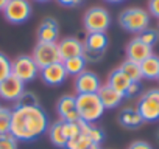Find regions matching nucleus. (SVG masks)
Here are the masks:
<instances>
[{"label": "nucleus", "mask_w": 159, "mask_h": 149, "mask_svg": "<svg viewBox=\"0 0 159 149\" xmlns=\"http://www.w3.org/2000/svg\"><path fill=\"white\" fill-rule=\"evenodd\" d=\"M48 130V117L41 104L16 103L11 117L10 134L17 141L38 140Z\"/></svg>", "instance_id": "nucleus-1"}, {"label": "nucleus", "mask_w": 159, "mask_h": 149, "mask_svg": "<svg viewBox=\"0 0 159 149\" xmlns=\"http://www.w3.org/2000/svg\"><path fill=\"white\" fill-rule=\"evenodd\" d=\"M75 101L80 121L94 124L105 113V107L97 93H80L75 96Z\"/></svg>", "instance_id": "nucleus-2"}, {"label": "nucleus", "mask_w": 159, "mask_h": 149, "mask_svg": "<svg viewBox=\"0 0 159 149\" xmlns=\"http://www.w3.org/2000/svg\"><path fill=\"white\" fill-rule=\"evenodd\" d=\"M120 27L128 33H142L150 25V13L142 8H126L119 16Z\"/></svg>", "instance_id": "nucleus-3"}, {"label": "nucleus", "mask_w": 159, "mask_h": 149, "mask_svg": "<svg viewBox=\"0 0 159 149\" xmlns=\"http://www.w3.org/2000/svg\"><path fill=\"white\" fill-rule=\"evenodd\" d=\"M83 25L88 33H105L111 25L109 11L103 6H92L83 17Z\"/></svg>", "instance_id": "nucleus-4"}, {"label": "nucleus", "mask_w": 159, "mask_h": 149, "mask_svg": "<svg viewBox=\"0 0 159 149\" xmlns=\"http://www.w3.org/2000/svg\"><path fill=\"white\" fill-rule=\"evenodd\" d=\"M137 112L143 121L153 123L159 120V89L147 90L137 101Z\"/></svg>", "instance_id": "nucleus-5"}, {"label": "nucleus", "mask_w": 159, "mask_h": 149, "mask_svg": "<svg viewBox=\"0 0 159 149\" xmlns=\"http://www.w3.org/2000/svg\"><path fill=\"white\" fill-rule=\"evenodd\" d=\"M11 73L22 83H30L39 74V67L36 65L33 56L20 54L14 61H11Z\"/></svg>", "instance_id": "nucleus-6"}, {"label": "nucleus", "mask_w": 159, "mask_h": 149, "mask_svg": "<svg viewBox=\"0 0 159 149\" xmlns=\"http://www.w3.org/2000/svg\"><path fill=\"white\" fill-rule=\"evenodd\" d=\"M84 44V57L88 62L98 61L108 48V36L106 33H88Z\"/></svg>", "instance_id": "nucleus-7"}, {"label": "nucleus", "mask_w": 159, "mask_h": 149, "mask_svg": "<svg viewBox=\"0 0 159 149\" xmlns=\"http://www.w3.org/2000/svg\"><path fill=\"white\" fill-rule=\"evenodd\" d=\"M5 19L13 25H20L27 22L31 16V3L28 0H10L3 8Z\"/></svg>", "instance_id": "nucleus-8"}, {"label": "nucleus", "mask_w": 159, "mask_h": 149, "mask_svg": "<svg viewBox=\"0 0 159 149\" xmlns=\"http://www.w3.org/2000/svg\"><path fill=\"white\" fill-rule=\"evenodd\" d=\"M33 59L36 62V65L41 68L48 67L52 64L61 62L59 57V50H58V44H47V42H38L34 50H33Z\"/></svg>", "instance_id": "nucleus-9"}, {"label": "nucleus", "mask_w": 159, "mask_h": 149, "mask_svg": "<svg viewBox=\"0 0 159 149\" xmlns=\"http://www.w3.org/2000/svg\"><path fill=\"white\" fill-rule=\"evenodd\" d=\"M25 92V83H22L19 78H16L11 73L7 79L0 83V98L5 101H14L17 103L19 98Z\"/></svg>", "instance_id": "nucleus-10"}, {"label": "nucleus", "mask_w": 159, "mask_h": 149, "mask_svg": "<svg viewBox=\"0 0 159 149\" xmlns=\"http://www.w3.org/2000/svg\"><path fill=\"white\" fill-rule=\"evenodd\" d=\"M39 76L47 86L58 87V86H61L66 81V78L69 76V74H67V71H66V68L62 65V61H61V62H56V64H52L48 67L41 68L39 70Z\"/></svg>", "instance_id": "nucleus-11"}, {"label": "nucleus", "mask_w": 159, "mask_h": 149, "mask_svg": "<svg viewBox=\"0 0 159 149\" xmlns=\"http://www.w3.org/2000/svg\"><path fill=\"white\" fill-rule=\"evenodd\" d=\"M102 87L100 78L94 71L84 70L83 73H80L78 76H75V89L80 93H97Z\"/></svg>", "instance_id": "nucleus-12"}, {"label": "nucleus", "mask_w": 159, "mask_h": 149, "mask_svg": "<svg viewBox=\"0 0 159 149\" xmlns=\"http://www.w3.org/2000/svg\"><path fill=\"white\" fill-rule=\"evenodd\" d=\"M59 57L61 61L75 57V56H84V44L76 37H64L58 42Z\"/></svg>", "instance_id": "nucleus-13"}, {"label": "nucleus", "mask_w": 159, "mask_h": 149, "mask_svg": "<svg viewBox=\"0 0 159 149\" xmlns=\"http://www.w3.org/2000/svg\"><path fill=\"white\" fill-rule=\"evenodd\" d=\"M59 37V23L55 17H45L38 28V42L58 44Z\"/></svg>", "instance_id": "nucleus-14"}, {"label": "nucleus", "mask_w": 159, "mask_h": 149, "mask_svg": "<svg viewBox=\"0 0 159 149\" xmlns=\"http://www.w3.org/2000/svg\"><path fill=\"white\" fill-rule=\"evenodd\" d=\"M125 51H126V59L134 61V62H139V64H140L142 61H145L148 56L153 54V48L148 47L147 44H143L139 37L131 39V40L128 42Z\"/></svg>", "instance_id": "nucleus-15"}, {"label": "nucleus", "mask_w": 159, "mask_h": 149, "mask_svg": "<svg viewBox=\"0 0 159 149\" xmlns=\"http://www.w3.org/2000/svg\"><path fill=\"white\" fill-rule=\"evenodd\" d=\"M56 112L61 118V121H78V112H76V101L72 95H64L58 100Z\"/></svg>", "instance_id": "nucleus-16"}, {"label": "nucleus", "mask_w": 159, "mask_h": 149, "mask_svg": "<svg viewBox=\"0 0 159 149\" xmlns=\"http://www.w3.org/2000/svg\"><path fill=\"white\" fill-rule=\"evenodd\" d=\"M97 95H98V98H100V101H102L105 110H106V109H116V107H119V106L123 103V100H125V96H123L120 92L114 90V89L109 87L108 84L102 86L100 90L97 92Z\"/></svg>", "instance_id": "nucleus-17"}, {"label": "nucleus", "mask_w": 159, "mask_h": 149, "mask_svg": "<svg viewBox=\"0 0 159 149\" xmlns=\"http://www.w3.org/2000/svg\"><path fill=\"white\" fill-rule=\"evenodd\" d=\"M119 123H120L122 127L134 130V129H139L145 121L142 120V117H140V113L137 112L136 107H125L119 113Z\"/></svg>", "instance_id": "nucleus-18"}, {"label": "nucleus", "mask_w": 159, "mask_h": 149, "mask_svg": "<svg viewBox=\"0 0 159 149\" xmlns=\"http://www.w3.org/2000/svg\"><path fill=\"white\" fill-rule=\"evenodd\" d=\"M131 79L126 76V74L120 70V68H116V70H112L111 73H109V76H108V86L109 87H112L114 90H117V92H120L123 96H125V92L128 90V87L131 86Z\"/></svg>", "instance_id": "nucleus-19"}, {"label": "nucleus", "mask_w": 159, "mask_h": 149, "mask_svg": "<svg viewBox=\"0 0 159 149\" xmlns=\"http://www.w3.org/2000/svg\"><path fill=\"white\" fill-rule=\"evenodd\" d=\"M142 78L145 79H157L159 78V56H148L145 61L140 62Z\"/></svg>", "instance_id": "nucleus-20"}, {"label": "nucleus", "mask_w": 159, "mask_h": 149, "mask_svg": "<svg viewBox=\"0 0 159 149\" xmlns=\"http://www.w3.org/2000/svg\"><path fill=\"white\" fill-rule=\"evenodd\" d=\"M86 64H88V61L84 56H75V57L62 61V65H64L67 74H72V76H78L80 73H83L86 70Z\"/></svg>", "instance_id": "nucleus-21"}, {"label": "nucleus", "mask_w": 159, "mask_h": 149, "mask_svg": "<svg viewBox=\"0 0 159 149\" xmlns=\"http://www.w3.org/2000/svg\"><path fill=\"white\" fill-rule=\"evenodd\" d=\"M48 138H50V141H52L53 146L61 147V149L66 147L67 138H66V135L62 132V121H56V123H53L50 126V129H48Z\"/></svg>", "instance_id": "nucleus-22"}, {"label": "nucleus", "mask_w": 159, "mask_h": 149, "mask_svg": "<svg viewBox=\"0 0 159 149\" xmlns=\"http://www.w3.org/2000/svg\"><path fill=\"white\" fill-rule=\"evenodd\" d=\"M80 124H81V134H84L92 143L100 144V143L103 141L105 132H103L98 126H95V124H92V123H84V121H80Z\"/></svg>", "instance_id": "nucleus-23"}, {"label": "nucleus", "mask_w": 159, "mask_h": 149, "mask_svg": "<svg viewBox=\"0 0 159 149\" xmlns=\"http://www.w3.org/2000/svg\"><path fill=\"white\" fill-rule=\"evenodd\" d=\"M119 68L126 74V76H128L133 83H140V79H142V71H140V64H139V62H134V61L126 59V61L122 62V65H120Z\"/></svg>", "instance_id": "nucleus-24"}, {"label": "nucleus", "mask_w": 159, "mask_h": 149, "mask_svg": "<svg viewBox=\"0 0 159 149\" xmlns=\"http://www.w3.org/2000/svg\"><path fill=\"white\" fill-rule=\"evenodd\" d=\"M11 117H13V109H10V107H0V135L10 134Z\"/></svg>", "instance_id": "nucleus-25"}, {"label": "nucleus", "mask_w": 159, "mask_h": 149, "mask_svg": "<svg viewBox=\"0 0 159 149\" xmlns=\"http://www.w3.org/2000/svg\"><path fill=\"white\" fill-rule=\"evenodd\" d=\"M91 144H92V141H91L84 134H80V135H76V137L67 140V144H66L64 149H86V147L91 146Z\"/></svg>", "instance_id": "nucleus-26"}, {"label": "nucleus", "mask_w": 159, "mask_h": 149, "mask_svg": "<svg viewBox=\"0 0 159 149\" xmlns=\"http://www.w3.org/2000/svg\"><path fill=\"white\" fill-rule=\"evenodd\" d=\"M137 37H139L143 44H147L148 47L153 48V45L157 44V40H159V30H154V28H150V27H148L147 30H143L142 33H139Z\"/></svg>", "instance_id": "nucleus-27"}, {"label": "nucleus", "mask_w": 159, "mask_h": 149, "mask_svg": "<svg viewBox=\"0 0 159 149\" xmlns=\"http://www.w3.org/2000/svg\"><path fill=\"white\" fill-rule=\"evenodd\" d=\"M62 132H64L67 140L80 135L81 134V124H80V120L78 121H62Z\"/></svg>", "instance_id": "nucleus-28"}, {"label": "nucleus", "mask_w": 159, "mask_h": 149, "mask_svg": "<svg viewBox=\"0 0 159 149\" xmlns=\"http://www.w3.org/2000/svg\"><path fill=\"white\" fill-rule=\"evenodd\" d=\"M10 74H11V59L7 54L0 53V83L7 79Z\"/></svg>", "instance_id": "nucleus-29"}, {"label": "nucleus", "mask_w": 159, "mask_h": 149, "mask_svg": "<svg viewBox=\"0 0 159 149\" xmlns=\"http://www.w3.org/2000/svg\"><path fill=\"white\" fill-rule=\"evenodd\" d=\"M0 149H17V140L11 134L0 135Z\"/></svg>", "instance_id": "nucleus-30"}, {"label": "nucleus", "mask_w": 159, "mask_h": 149, "mask_svg": "<svg viewBox=\"0 0 159 149\" xmlns=\"http://www.w3.org/2000/svg\"><path fill=\"white\" fill-rule=\"evenodd\" d=\"M148 13L159 19V0H148Z\"/></svg>", "instance_id": "nucleus-31"}, {"label": "nucleus", "mask_w": 159, "mask_h": 149, "mask_svg": "<svg viewBox=\"0 0 159 149\" xmlns=\"http://www.w3.org/2000/svg\"><path fill=\"white\" fill-rule=\"evenodd\" d=\"M139 92H140V83H131V86L125 92V98H134Z\"/></svg>", "instance_id": "nucleus-32"}, {"label": "nucleus", "mask_w": 159, "mask_h": 149, "mask_svg": "<svg viewBox=\"0 0 159 149\" xmlns=\"http://www.w3.org/2000/svg\"><path fill=\"white\" fill-rule=\"evenodd\" d=\"M128 149H153V147H151L150 143H147V141H143V140H137V141H133V143L128 146Z\"/></svg>", "instance_id": "nucleus-33"}, {"label": "nucleus", "mask_w": 159, "mask_h": 149, "mask_svg": "<svg viewBox=\"0 0 159 149\" xmlns=\"http://www.w3.org/2000/svg\"><path fill=\"white\" fill-rule=\"evenodd\" d=\"M56 2L61 5V6H66V8H72V6H76L83 2V0H56Z\"/></svg>", "instance_id": "nucleus-34"}, {"label": "nucleus", "mask_w": 159, "mask_h": 149, "mask_svg": "<svg viewBox=\"0 0 159 149\" xmlns=\"http://www.w3.org/2000/svg\"><path fill=\"white\" fill-rule=\"evenodd\" d=\"M8 2H10V0H0V11H3V8L7 6Z\"/></svg>", "instance_id": "nucleus-35"}, {"label": "nucleus", "mask_w": 159, "mask_h": 149, "mask_svg": "<svg viewBox=\"0 0 159 149\" xmlns=\"http://www.w3.org/2000/svg\"><path fill=\"white\" fill-rule=\"evenodd\" d=\"M86 149H102V146L100 144H95V143H92L91 146H88Z\"/></svg>", "instance_id": "nucleus-36"}, {"label": "nucleus", "mask_w": 159, "mask_h": 149, "mask_svg": "<svg viewBox=\"0 0 159 149\" xmlns=\"http://www.w3.org/2000/svg\"><path fill=\"white\" fill-rule=\"evenodd\" d=\"M105 2H108V3H122V2H125V0H105Z\"/></svg>", "instance_id": "nucleus-37"}, {"label": "nucleus", "mask_w": 159, "mask_h": 149, "mask_svg": "<svg viewBox=\"0 0 159 149\" xmlns=\"http://www.w3.org/2000/svg\"><path fill=\"white\" fill-rule=\"evenodd\" d=\"M34 2H39V3H45V2H50V0H34Z\"/></svg>", "instance_id": "nucleus-38"}, {"label": "nucleus", "mask_w": 159, "mask_h": 149, "mask_svg": "<svg viewBox=\"0 0 159 149\" xmlns=\"http://www.w3.org/2000/svg\"><path fill=\"white\" fill-rule=\"evenodd\" d=\"M156 140H157V143H159V129H157V132H156Z\"/></svg>", "instance_id": "nucleus-39"}, {"label": "nucleus", "mask_w": 159, "mask_h": 149, "mask_svg": "<svg viewBox=\"0 0 159 149\" xmlns=\"http://www.w3.org/2000/svg\"><path fill=\"white\" fill-rule=\"evenodd\" d=\"M157 81H159V78H157Z\"/></svg>", "instance_id": "nucleus-40"}, {"label": "nucleus", "mask_w": 159, "mask_h": 149, "mask_svg": "<svg viewBox=\"0 0 159 149\" xmlns=\"http://www.w3.org/2000/svg\"><path fill=\"white\" fill-rule=\"evenodd\" d=\"M0 107H2V106H0Z\"/></svg>", "instance_id": "nucleus-41"}]
</instances>
